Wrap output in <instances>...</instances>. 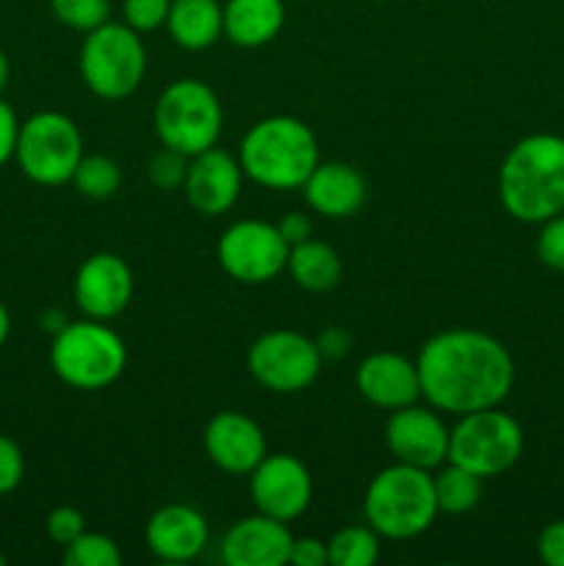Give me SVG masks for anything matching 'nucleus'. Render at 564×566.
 <instances>
[{"label":"nucleus","instance_id":"nucleus-1","mask_svg":"<svg viewBox=\"0 0 564 566\" xmlns=\"http://www.w3.org/2000/svg\"><path fill=\"white\" fill-rule=\"evenodd\" d=\"M420 398L437 412L468 415L501 407L514 387V359L498 337L479 329H446L418 354Z\"/></svg>","mask_w":564,"mask_h":566},{"label":"nucleus","instance_id":"nucleus-2","mask_svg":"<svg viewBox=\"0 0 564 566\" xmlns=\"http://www.w3.org/2000/svg\"><path fill=\"white\" fill-rule=\"evenodd\" d=\"M503 210L523 224H542L564 213V138L531 133L520 138L498 171Z\"/></svg>","mask_w":564,"mask_h":566},{"label":"nucleus","instance_id":"nucleus-3","mask_svg":"<svg viewBox=\"0 0 564 566\" xmlns=\"http://www.w3.org/2000/svg\"><path fill=\"white\" fill-rule=\"evenodd\" d=\"M315 133L296 116H265L254 122L238 147L243 177L269 191L302 188L318 166Z\"/></svg>","mask_w":564,"mask_h":566},{"label":"nucleus","instance_id":"nucleus-4","mask_svg":"<svg viewBox=\"0 0 564 566\" xmlns=\"http://www.w3.org/2000/svg\"><path fill=\"white\" fill-rule=\"evenodd\" d=\"M365 523L385 539H415L437 520L435 475L412 464H390L368 484Z\"/></svg>","mask_w":564,"mask_h":566},{"label":"nucleus","instance_id":"nucleus-5","mask_svg":"<svg viewBox=\"0 0 564 566\" xmlns=\"http://www.w3.org/2000/svg\"><path fill=\"white\" fill-rule=\"evenodd\" d=\"M50 368L75 390H105L125 374L127 346L105 321H70L55 332Z\"/></svg>","mask_w":564,"mask_h":566},{"label":"nucleus","instance_id":"nucleus-6","mask_svg":"<svg viewBox=\"0 0 564 566\" xmlns=\"http://www.w3.org/2000/svg\"><path fill=\"white\" fill-rule=\"evenodd\" d=\"M153 122L164 147L194 158V155L216 147L224 114H221L219 97L208 83L180 77L160 92Z\"/></svg>","mask_w":564,"mask_h":566},{"label":"nucleus","instance_id":"nucleus-7","mask_svg":"<svg viewBox=\"0 0 564 566\" xmlns=\"http://www.w3.org/2000/svg\"><path fill=\"white\" fill-rule=\"evenodd\" d=\"M147 50L127 22H103L86 33L81 48V75L100 99H125L142 86Z\"/></svg>","mask_w":564,"mask_h":566},{"label":"nucleus","instance_id":"nucleus-8","mask_svg":"<svg viewBox=\"0 0 564 566\" xmlns=\"http://www.w3.org/2000/svg\"><path fill=\"white\" fill-rule=\"evenodd\" d=\"M525 448L523 426L498 407L459 415L448 434V462L470 470L479 479H492L520 462Z\"/></svg>","mask_w":564,"mask_h":566},{"label":"nucleus","instance_id":"nucleus-9","mask_svg":"<svg viewBox=\"0 0 564 566\" xmlns=\"http://www.w3.org/2000/svg\"><path fill=\"white\" fill-rule=\"evenodd\" d=\"M83 158V136L75 122L61 111H39L20 122L14 160L36 186L72 182Z\"/></svg>","mask_w":564,"mask_h":566},{"label":"nucleus","instance_id":"nucleus-10","mask_svg":"<svg viewBox=\"0 0 564 566\" xmlns=\"http://www.w3.org/2000/svg\"><path fill=\"white\" fill-rule=\"evenodd\" d=\"M324 357L318 343L304 337L302 332L274 329L260 335L249 346L247 368L260 387L271 392H302L318 379Z\"/></svg>","mask_w":564,"mask_h":566},{"label":"nucleus","instance_id":"nucleus-11","mask_svg":"<svg viewBox=\"0 0 564 566\" xmlns=\"http://www.w3.org/2000/svg\"><path fill=\"white\" fill-rule=\"evenodd\" d=\"M216 254L227 276L241 285H263L285 271L291 247L280 235L276 224L243 219L221 232Z\"/></svg>","mask_w":564,"mask_h":566},{"label":"nucleus","instance_id":"nucleus-12","mask_svg":"<svg viewBox=\"0 0 564 566\" xmlns=\"http://www.w3.org/2000/svg\"><path fill=\"white\" fill-rule=\"evenodd\" d=\"M249 497L260 514L291 523L307 512L313 479L304 462L291 453H265L263 462L249 473Z\"/></svg>","mask_w":564,"mask_h":566},{"label":"nucleus","instance_id":"nucleus-13","mask_svg":"<svg viewBox=\"0 0 564 566\" xmlns=\"http://www.w3.org/2000/svg\"><path fill=\"white\" fill-rule=\"evenodd\" d=\"M448 434L451 429H446L435 407L426 409L418 403L393 409L385 423V446L396 462L424 470L448 462Z\"/></svg>","mask_w":564,"mask_h":566},{"label":"nucleus","instance_id":"nucleus-14","mask_svg":"<svg viewBox=\"0 0 564 566\" xmlns=\"http://www.w3.org/2000/svg\"><path fill=\"white\" fill-rule=\"evenodd\" d=\"M72 296L86 318L111 321L130 304L133 271L119 254L97 252L86 258L72 280Z\"/></svg>","mask_w":564,"mask_h":566},{"label":"nucleus","instance_id":"nucleus-15","mask_svg":"<svg viewBox=\"0 0 564 566\" xmlns=\"http://www.w3.org/2000/svg\"><path fill=\"white\" fill-rule=\"evenodd\" d=\"M243 188V169L238 158L224 149H205L188 160V175L182 182L188 205L202 216H221L238 202Z\"/></svg>","mask_w":564,"mask_h":566},{"label":"nucleus","instance_id":"nucleus-16","mask_svg":"<svg viewBox=\"0 0 564 566\" xmlns=\"http://www.w3.org/2000/svg\"><path fill=\"white\" fill-rule=\"evenodd\" d=\"M205 453L230 475H249L265 457V434L249 415L219 412L205 426Z\"/></svg>","mask_w":564,"mask_h":566},{"label":"nucleus","instance_id":"nucleus-17","mask_svg":"<svg viewBox=\"0 0 564 566\" xmlns=\"http://www.w3.org/2000/svg\"><path fill=\"white\" fill-rule=\"evenodd\" d=\"M293 534L282 520L252 514L232 525L221 539V562L227 566H282L291 556Z\"/></svg>","mask_w":564,"mask_h":566},{"label":"nucleus","instance_id":"nucleus-18","mask_svg":"<svg viewBox=\"0 0 564 566\" xmlns=\"http://www.w3.org/2000/svg\"><path fill=\"white\" fill-rule=\"evenodd\" d=\"M357 390L374 407L401 409L420 398L418 365L396 352H376L357 368Z\"/></svg>","mask_w":564,"mask_h":566},{"label":"nucleus","instance_id":"nucleus-19","mask_svg":"<svg viewBox=\"0 0 564 566\" xmlns=\"http://www.w3.org/2000/svg\"><path fill=\"white\" fill-rule=\"evenodd\" d=\"M208 520L186 503H169L149 517L144 539L160 562L182 564L197 558L208 545Z\"/></svg>","mask_w":564,"mask_h":566},{"label":"nucleus","instance_id":"nucleus-20","mask_svg":"<svg viewBox=\"0 0 564 566\" xmlns=\"http://www.w3.org/2000/svg\"><path fill=\"white\" fill-rule=\"evenodd\" d=\"M302 193L310 210H315L318 216L348 219L363 208L368 186L354 166L343 164V160H326V164L318 160V166L304 180Z\"/></svg>","mask_w":564,"mask_h":566},{"label":"nucleus","instance_id":"nucleus-21","mask_svg":"<svg viewBox=\"0 0 564 566\" xmlns=\"http://www.w3.org/2000/svg\"><path fill=\"white\" fill-rule=\"evenodd\" d=\"M285 25L282 0H227L224 36L236 48H263L274 42Z\"/></svg>","mask_w":564,"mask_h":566},{"label":"nucleus","instance_id":"nucleus-22","mask_svg":"<svg viewBox=\"0 0 564 566\" xmlns=\"http://www.w3.org/2000/svg\"><path fill=\"white\" fill-rule=\"evenodd\" d=\"M166 28L180 48H210L224 36V3L219 0H171Z\"/></svg>","mask_w":564,"mask_h":566},{"label":"nucleus","instance_id":"nucleus-23","mask_svg":"<svg viewBox=\"0 0 564 566\" xmlns=\"http://www.w3.org/2000/svg\"><path fill=\"white\" fill-rule=\"evenodd\" d=\"M288 274L293 276L302 291L310 293H324L332 291V287L341 282L343 263L337 258V252L332 247H326L324 241H307L291 247V254H288Z\"/></svg>","mask_w":564,"mask_h":566},{"label":"nucleus","instance_id":"nucleus-24","mask_svg":"<svg viewBox=\"0 0 564 566\" xmlns=\"http://www.w3.org/2000/svg\"><path fill=\"white\" fill-rule=\"evenodd\" d=\"M481 481L470 470L448 462L440 473L435 475V495L437 509L442 514H468L470 509L479 506L481 501Z\"/></svg>","mask_w":564,"mask_h":566},{"label":"nucleus","instance_id":"nucleus-25","mask_svg":"<svg viewBox=\"0 0 564 566\" xmlns=\"http://www.w3.org/2000/svg\"><path fill=\"white\" fill-rule=\"evenodd\" d=\"M379 539L370 525H348L332 536L330 564L332 566H374L379 558Z\"/></svg>","mask_w":564,"mask_h":566},{"label":"nucleus","instance_id":"nucleus-26","mask_svg":"<svg viewBox=\"0 0 564 566\" xmlns=\"http://www.w3.org/2000/svg\"><path fill=\"white\" fill-rule=\"evenodd\" d=\"M77 193L86 199H111L122 186V169L108 155H83L72 175Z\"/></svg>","mask_w":564,"mask_h":566},{"label":"nucleus","instance_id":"nucleus-27","mask_svg":"<svg viewBox=\"0 0 564 566\" xmlns=\"http://www.w3.org/2000/svg\"><path fill=\"white\" fill-rule=\"evenodd\" d=\"M66 566H119L122 553L111 536L83 531L75 542L64 547Z\"/></svg>","mask_w":564,"mask_h":566},{"label":"nucleus","instance_id":"nucleus-28","mask_svg":"<svg viewBox=\"0 0 564 566\" xmlns=\"http://www.w3.org/2000/svg\"><path fill=\"white\" fill-rule=\"evenodd\" d=\"M50 11L61 25L88 33L108 22L111 3L108 0H50Z\"/></svg>","mask_w":564,"mask_h":566},{"label":"nucleus","instance_id":"nucleus-29","mask_svg":"<svg viewBox=\"0 0 564 566\" xmlns=\"http://www.w3.org/2000/svg\"><path fill=\"white\" fill-rule=\"evenodd\" d=\"M188 155L177 153V149L164 147L153 160L147 164V177L155 188L160 191H171V188H182L188 175Z\"/></svg>","mask_w":564,"mask_h":566},{"label":"nucleus","instance_id":"nucleus-30","mask_svg":"<svg viewBox=\"0 0 564 566\" xmlns=\"http://www.w3.org/2000/svg\"><path fill=\"white\" fill-rule=\"evenodd\" d=\"M536 258L545 269L564 274V213L542 221L536 235Z\"/></svg>","mask_w":564,"mask_h":566},{"label":"nucleus","instance_id":"nucleus-31","mask_svg":"<svg viewBox=\"0 0 564 566\" xmlns=\"http://www.w3.org/2000/svg\"><path fill=\"white\" fill-rule=\"evenodd\" d=\"M169 6L171 0H122V14H125V22L133 31L147 33L166 25Z\"/></svg>","mask_w":564,"mask_h":566},{"label":"nucleus","instance_id":"nucleus-32","mask_svg":"<svg viewBox=\"0 0 564 566\" xmlns=\"http://www.w3.org/2000/svg\"><path fill=\"white\" fill-rule=\"evenodd\" d=\"M25 475V457L11 437L0 434V495H9L22 484Z\"/></svg>","mask_w":564,"mask_h":566},{"label":"nucleus","instance_id":"nucleus-33","mask_svg":"<svg viewBox=\"0 0 564 566\" xmlns=\"http://www.w3.org/2000/svg\"><path fill=\"white\" fill-rule=\"evenodd\" d=\"M83 531H86V520H83V514L77 512V509L55 506L53 512L48 514V536L55 545L66 547L70 542H75Z\"/></svg>","mask_w":564,"mask_h":566},{"label":"nucleus","instance_id":"nucleus-34","mask_svg":"<svg viewBox=\"0 0 564 566\" xmlns=\"http://www.w3.org/2000/svg\"><path fill=\"white\" fill-rule=\"evenodd\" d=\"M536 556L547 566H564V520H553L540 531Z\"/></svg>","mask_w":564,"mask_h":566},{"label":"nucleus","instance_id":"nucleus-35","mask_svg":"<svg viewBox=\"0 0 564 566\" xmlns=\"http://www.w3.org/2000/svg\"><path fill=\"white\" fill-rule=\"evenodd\" d=\"M288 564L293 566H326L330 564V545L315 536H293L291 556H288Z\"/></svg>","mask_w":564,"mask_h":566},{"label":"nucleus","instance_id":"nucleus-36","mask_svg":"<svg viewBox=\"0 0 564 566\" xmlns=\"http://www.w3.org/2000/svg\"><path fill=\"white\" fill-rule=\"evenodd\" d=\"M17 136H20V119H17L14 108L0 99V166L14 158Z\"/></svg>","mask_w":564,"mask_h":566},{"label":"nucleus","instance_id":"nucleus-37","mask_svg":"<svg viewBox=\"0 0 564 566\" xmlns=\"http://www.w3.org/2000/svg\"><path fill=\"white\" fill-rule=\"evenodd\" d=\"M276 230H280V235L285 238L288 247H296V243L307 241L310 232H313V224H310V219L304 213L291 210V213H285L280 221H276Z\"/></svg>","mask_w":564,"mask_h":566},{"label":"nucleus","instance_id":"nucleus-38","mask_svg":"<svg viewBox=\"0 0 564 566\" xmlns=\"http://www.w3.org/2000/svg\"><path fill=\"white\" fill-rule=\"evenodd\" d=\"M318 352L324 359H337L348 352V337L341 329H330L321 335Z\"/></svg>","mask_w":564,"mask_h":566},{"label":"nucleus","instance_id":"nucleus-39","mask_svg":"<svg viewBox=\"0 0 564 566\" xmlns=\"http://www.w3.org/2000/svg\"><path fill=\"white\" fill-rule=\"evenodd\" d=\"M9 332H11V315L9 310H6V304L0 302V348H3L6 340H9Z\"/></svg>","mask_w":564,"mask_h":566},{"label":"nucleus","instance_id":"nucleus-40","mask_svg":"<svg viewBox=\"0 0 564 566\" xmlns=\"http://www.w3.org/2000/svg\"><path fill=\"white\" fill-rule=\"evenodd\" d=\"M6 83H9V59H6V53L0 50V92L6 88Z\"/></svg>","mask_w":564,"mask_h":566},{"label":"nucleus","instance_id":"nucleus-41","mask_svg":"<svg viewBox=\"0 0 564 566\" xmlns=\"http://www.w3.org/2000/svg\"><path fill=\"white\" fill-rule=\"evenodd\" d=\"M6 564V556H3V551H0V566H3Z\"/></svg>","mask_w":564,"mask_h":566},{"label":"nucleus","instance_id":"nucleus-42","mask_svg":"<svg viewBox=\"0 0 564 566\" xmlns=\"http://www.w3.org/2000/svg\"><path fill=\"white\" fill-rule=\"evenodd\" d=\"M370 3H382V0H370Z\"/></svg>","mask_w":564,"mask_h":566}]
</instances>
